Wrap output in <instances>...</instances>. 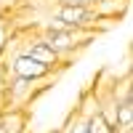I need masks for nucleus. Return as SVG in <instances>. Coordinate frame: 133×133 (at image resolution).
Here are the masks:
<instances>
[{
  "instance_id": "f257e3e1",
  "label": "nucleus",
  "mask_w": 133,
  "mask_h": 133,
  "mask_svg": "<svg viewBox=\"0 0 133 133\" xmlns=\"http://www.w3.org/2000/svg\"><path fill=\"white\" fill-rule=\"evenodd\" d=\"M48 27H64V29H93L98 32V16L93 14L91 5H64L53 11Z\"/></svg>"
},
{
  "instance_id": "f03ea898",
  "label": "nucleus",
  "mask_w": 133,
  "mask_h": 133,
  "mask_svg": "<svg viewBox=\"0 0 133 133\" xmlns=\"http://www.w3.org/2000/svg\"><path fill=\"white\" fill-rule=\"evenodd\" d=\"M8 69H11L14 77H21V80H29V83H43V80H48L51 72H53L51 66L40 64L37 59H32V56H27V53H21V51L8 61Z\"/></svg>"
},
{
  "instance_id": "7ed1b4c3",
  "label": "nucleus",
  "mask_w": 133,
  "mask_h": 133,
  "mask_svg": "<svg viewBox=\"0 0 133 133\" xmlns=\"http://www.w3.org/2000/svg\"><path fill=\"white\" fill-rule=\"evenodd\" d=\"M21 53H27V56L37 59L40 64L51 66V69H56V66H61V64H64V61H61V56H59V53L53 51V48H51L43 37H29V40L24 43V48H21Z\"/></svg>"
},
{
  "instance_id": "20e7f679",
  "label": "nucleus",
  "mask_w": 133,
  "mask_h": 133,
  "mask_svg": "<svg viewBox=\"0 0 133 133\" xmlns=\"http://www.w3.org/2000/svg\"><path fill=\"white\" fill-rule=\"evenodd\" d=\"M133 128V101H130V88H125L123 98L115 101V130H130Z\"/></svg>"
},
{
  "instance_id": "39448f33",
  "label": "nucleus",
  "mask_w": 133,
  "mask_h": 133,
  "mask_svg": "<svg viewBox=\"0 0 133 133\" xmlns=\"http://www.w3.org/2000/svg\"><path fill=\"white\" fill-rule=\"evenodd\" d=\"M35 83H29V80H21V77H14L11 83H5V93H8V98L14 101L16 107L14 109H19L24 101H29L32 96H35V88H32Z\"/></svg>"
},
{
  "instance_id": "423d86ee",
  "label": "nucleus",
  "mask_w": 133,
  "mask_h": 133,
  "mask_svg": "<svg viewBox=\"0 0 133 133\" xmlns=\"http://www.w3.org/2000/svg\"><path fill=\"white\" fill-rule=\"evenodd\" d=\"M91 8H93V14H96L98 19L117 21V19L128 11V0H96Z\"/></svg>"
},
{
  "instance_id": "0eeeda50",
  "label": "nucleus",
  "mask_w": 133,
  "mask_h": 133,
  "mask_svg": "<svg viewBox=\"0 0 133 133\" xmlns=\"http://www.w3.org/2000/svg\"><path fill=\"white\" fill-rule=\"evenodd\" d=\"M24 112L21 109H8L0 112V133H21L24 130Z\"/></svg>"
},
{
  "instance_id": "6e6552de",
  "label": "nucleus",
  "mask_w": 133,
  "mask_h": 133,
  "mask_svg": "<svg viewBox=\"0 0 133 133\" xmlns=\"http://www.w3.org/2000/svg\"><path fill=\"white\" fill-rule=\"evenodd\" d=\"M88 133H117V130L101 112H96V115L88 117Z\"/></svg>"
},
{
  "instance_id": "1a4fd4ad",
  "label": "nucleus",
  "mask_w": 133,
  "mask_h": 133,
  "mask_svg": "<svg viewBox=\"0 0 133 133\" xmlns=\"http://www.w3.org/2000/svg\"><path fill=\"white\" fill-rule=\"evenodd\" d=\"M61 133H88V117H83L80 112H75L69 120H66V125Z\"/></svg>"
},
{
  "instance_id": "9d476101",
  "label": "nucleus",
  "mask_w": 133,
  "mask_h": 133,
  "mask_svg": "<svg viewBox=\"0 0 133 133\" xmlns=\"http://www.w3.org/2000/svg\"><path fill=\"white\" fill-rule=\"evenodd\" d=\"M59 3H64V5H93L96 0H59Z\"/></svg>"
},
{
  "instance_id": "9b49d317",
  "label": "nucleus",
  "mask_w": 133,
  "mask_h": 133,
  "mask_svg": "<svg viewBox=\"0 0 133 133\" xmlns=\"http://www.w3.org/2000/svg\"><path fill=\"white\" fill-rule=\"evenodd\" d=\"M0 91H5V80H3V69H0Z\"/></svg>"
},
{
  "instance_id": "f8f14e48",
  "label": "nucleus",
  "mask_w": 133,
  "mask_h": 133,
  "mask_svg": "<svg viewBox=\"0 0 133 133\" xmlns=\"http://www.w3.org/2000/svg\"><path fill=\"white\" fill-rule=\"evenodd\" d=\"M0 3H3V0H0Z\"/></svg>"
}]
</instances>
